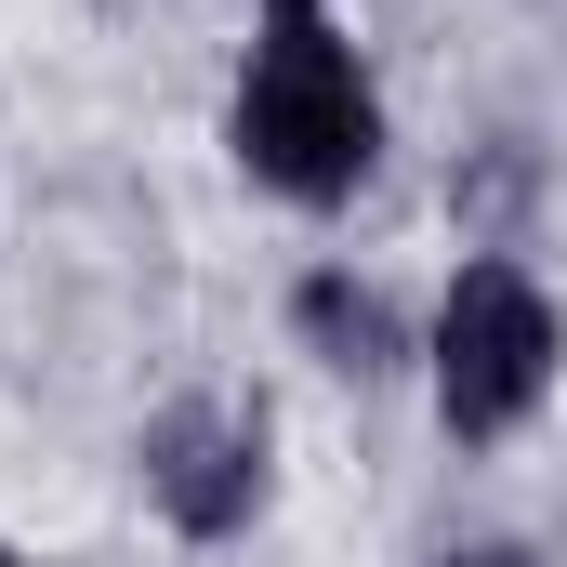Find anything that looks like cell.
I'll use <instances>...</instances> for the list:
<instances>
[{
  "mask_svg": "<svg viewBox=\"0 0 567 567\" xmlns=\"http://www.w3.org/2000/svg\"><path fill=\"white\" fill-rule=\"evenodd\" d=\"M383 145V106L357 80V53L330 27H278L238 80V158L278 185V198H343Z\"/></svg>",
  "mask_w": 567,
  "mask_h": 567,
  "instance_id": "1",
  "label": "cell"
},
{
  "mask_svg": "<svg viewBox=\"0 0 567 567\" xmlns=\"http://www.w3.org/2000/svg\"><path fill=\"white\" fill-rule=\"evenodd\" d=\"M542 383H555V303L515 265H462L449 278V317H435V410H449V435L528 423Z\"/></svg>",
  "mask_w": 567,
  "mask_h": 567,
  "instance_id": "2",
  "label": "cell"
},
{
  "mask_svg": "<svg viewBox=\"0 0 567 567\" xmlns=\"http://www.w3.org/2000/svg\"><path fill=\"white\" fill-rule=\"evenodd\" d=\"M145 502L185 528V542H225L251 502H265V410L238 396H185L145 423Z\"/></svg>",
  "mask_w": 567,
  "mask_h": 567,
  "instance_id": "3",
  "label": "cell"
},
{
  "mask_svg": "<svg viewBox=\"0 0 567 567\" xmlns=\"http://www.w3.org/2000/svg\"><path fill=\"white\" fill-rule=\"evenodd\" d=\"M303 330L330 343V370H383V357H396V317H383L370 290H343V278H303Z\"/></svg>",
  "mask_w": 567,
  "mask_h": 567,
  "instance_id": "4",
  "label": "cell"
},
{
  "mask_svg": "<svg viewBox=\"0 0 567 567\" xmlns=\"http://www.w3.org/2000/svg\"><path fill=\"white\" fill-rule=\"evenodd\" d=\"M449 567H542V555H515V542H488V555H449Z\"/></svg>",
  "mask_w": 567,
  "mask_h": 567,
  "instance_id": "5",
  "label": "cell"
},
{
  "mask_svg": "<svg viewBox=\"0 0 567 567\" xmlns=\"http://www.w3.org/2000/svg\"><path fill=\"white\" fill-rule=\"evenodd\" d=\"M0 567H13V555H0Z\"/></svg>",
  "mask_w": 567,
  "mask_h": 567,
  "instance_id": "6",
  "label": "cell"
}]
</instances>
